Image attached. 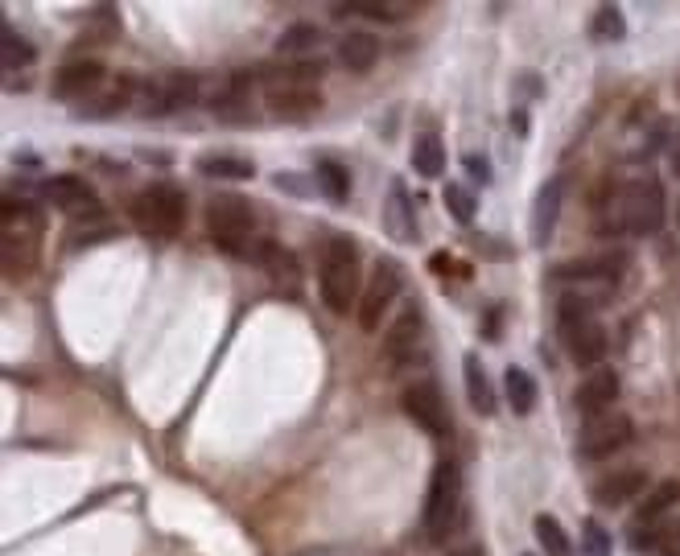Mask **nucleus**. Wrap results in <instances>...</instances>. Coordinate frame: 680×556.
<instances>
[{
  "label": "nucleus",
  "instance_id": "obj_10",
  "mask_svg": "<svg viewBox=\"0 0 680 556\" xmlns=\"http://www.w3.org/2000/svg\"><path fill=\"white\" fill-rule=\"evenodd\" d=\"M400 408L404 416L413 421L417 429H425L429 437H450L454 421H450V408H446V396H441V388L433 384V379H413L404 392H400Z\"/></svg>",
  "mask_w": 680,
  "mask_h": 556
},
{
  "label": "nucleus",
  "instance_id": "obj_13",
  "mask_svg": "<svg viewBox=\"0 0 680 556\" xmlns=\"http://www.w3.org/2000/svg\"><path fill=\"white\" fill-rule=\"evenodd\" d=\"M264 108L277 120H305L322 108V95L314 83H297L289 75H277L264 87Z\"/></svg>",
  "mask_w": 680,
  "mask_h": 556
},
{
  "label": "nucleus",
  "instance_id": "obj_8",
  "mask_svg": "<svg viewBox=\"0 0 680 556\" xmlns=\"http://www.w3.org/2000/svg\"><path fill=\"white\" fill-rule=\"evenodd\" d=\"M198 99V79L178 71V75H157V79H136L132 83V108L145 116H169L178 108H190Z\"/></svg>",
  "mask_w": 680,
  "mask_h": 556
},
{
  "label": "nucleus",
  "instance_id": "obj_20",
  "mask_svg": "<svg viewBox=\"0 0 680 556\" xmlns=\"http://www.w3.org/2000/svg\"><path fill=\"white\" fill-rule=\"evenodd\" d=\"M623 268H627V256H623V252H606V256H594V260L565 264L561 276H569V281H619Z\"/></svg>",
  "mask_w": 680,
  "mask_h": 556
},
{
  "label": "nucleus",
  "instance_id": "obj_29",
  "mask_svg": "<svg viewBox=\"0 0 680 556\" xmlns=\"http://www.w3.org/2000/svg\"><path fill=\"white\" fill-rule=\"evenodd\" d=\"M388 231H392L400 243H417V223H413V211H408L400 186L392 190V202H388Z\"/></svg>",
  "mask_w": 680,
  "mask_h": 556
},
{
  "label": "nucleus",
  "instance_id": "obj_28",
  "mask_svg": "<svg viewBox=\"0 0 680 556\" xmlns=\"http://www.w3.org/2000/svg\"><path fill=\"white\" fill-rule=\"evenodd\" d=\"M198 173H207V178H227V182H240V178H252V161L244 157H198Z\"/></svg>",
  "mask_w": 680,
  "mask_h": 556
},
{
  "label": "nucleus",
  "instance_id": "obj_15",
  "mask_svg": "<svg viewBox=\"0 0 680 556\" xmlns=\"http://www.w3.org/2000/svg\"><path fill=\"white\" fill-rule=\"evenodd\" d=\"M421 338H425V322H421V309L408 301V309L404 314L388 326V334H384V359L388 363H396V367H404V363H413L417 359V351H421Z\"/></svg>",
  "mask_w": 680,
  "mask_h": 556
},
{
  "label": "nucleus",
  "instance_id": "obj_6",
  "mask_svg": "<svg viewBox=\"0 0 680 556\" xmlns=\"http://www.w3.org/2000/svg\"><path fill=\"white\" fill-rule=\"evenodd\" d=\"M458 519H462V474H458V466L446 458V462L433 466L421 524H425V536L441 544V540H450V532L458 528Z\"/></svg>",
  "mask_w": 680,
  "mask_h": 556
},
{
  "label": "nucleus",
  "instance_id": "obj_24",
  "mask_svg": "<svg viewBox=\"0 0 680 556\" xmlns=\"http://www.w3.org/2000/svg\"><path fill=\"white\" fill-rule=\"evenodd\" d=\"M672 503H680V478H664V482H656V486H652L648 495H643L635 524H656V519H660Z\"/></svg>",
  "mask_w": 680,
  "mask_h": 556
},
{
  "label": "nucleus",
  "instance_id": "obj_21",
  "mask_svg": "<svg viewBox=\"0 0 680 556\" xmlns=\"http://www.w3.org/2000/svg\"><path fill=\"white\" fill-rule=\"evenodd\" d=\"M462 375H466V396H470L474 412H479V416H495V388H491L483 363L474 359V355H466L462 359Z\"/></svg>",
  "mask_w": 680,
  "mask_h": 556
},
{
  "label": "nucleus",
  "instance_id": "obj_37",
  "mask_svg": "<svg viewBox=\"0 0 680 556\" xmlns=\"http://www.w3.org/2000/svg\"><path fill=\"white\" fill-rule=\"evenodd\" d=\"M660 552H664V556H680V524L664 532V540H660Z\"/></svg>",
  "mask_w": 680,
  "mask_h": 556
},
{
  "label": "nucleus",
  "instance_id": "obj_35",
  "mask_svg": "<svg viewBox=\"0 0 680 556\" xmlns=\"http://www.w3.org/2000/svg\"><path fill=\"white\" fill-rule=\"evenodd\" d=\"M582 544H586V556H610V536H606V528L598 524V519H586Z\"/></svg>",
  "mask_w": 680,
  "mask_h": 556
},
{
  "label": "nucleus",
  "instance_id": "obj_9",
  "mask_svg": "<svg viewBox=\"0 0 680 556\" xmlns=\"http://www.w3.org/2000/svg\"><path fill=\"white\" fill-rule=\"evenodd\" d=\"M400 289H404V272H400V264H396L392 256H380L376 268H371V281L363 285L359 309H355V318H359V330H363V334H376V326L388 318V309H392V301L400 297Z\"/></svg>",
  "mask_w": 680,
  "mask_h": 556
},
{
  "label": "nucleus",
  "instance_id": "obj_2",
  "mask_svg": "<svg viewBox=\"0 0 680 556\" xmlns=\"http://www.w3.org/2000/svg\"><path fill=\"white\" fill-rule=\"evenodd\" d=\"M318 293H322V301H326L330 314H347V309H359L363 272H359V248H355V239L334 235V239L322 243Z\"/></svg>",
  "mask_w": 680,
  "mask_h": 556
},
{
  "label": "nucleus",
  "instance_id": "obj_27",
  "mask_svg": "<svg viewBox=\"0 0 680 556\" xmlns=\"http://www.w3.org/2000/svg\"><path fill=\"white\" fill-rule=\"evenodd\" d=\"M413 169L425 182H437L441 173H446V149H441L437 136H421V141L413 145Z\"/></svg>",
  "mask_w": 680,
  "mask_h": 556
},
{
  "label": "nucleus",
  "instance_id": "obj_32",
  "mask_svg": "<svg viewBox=\"0 0 680 556\" xmlns=\"http://www.w3.org/2000/svg\"><path fill=\"white\" fill-rule=\"evenodd\" d=\"M441 194H446V206H450V215L466 227V223H474V215H479V206H474V198H470V190L466 186H458V182H446L441 186Z\"/></svg>",
  "mask_w": 680,
  "mask_h": 556
},
{
  "label": "nucleus",
  "instance_id": "obj_40",
  "mask_svg": "<svg viewBox=\"0 0 680 556\" xmlns=\"http://www.w3.org/2000/svg\"><path fill=\"white\" fill-rule=\"evenodd\" d=\"M524 556H532V552H524Z\"/></svg>",
  "mask_w": 680,
  "mask_h": 556
},
{
  "label": "nucleus",
  "instance_id": "obj_39",
  "mask_svg": "<svg viewBox=\"0 0 680 556\" xmlns=\"http://www.w3.org/2000/svg\"><path fill=\"white\" fill-rule=\"evenodd\" d=\"M672 169L680 173V141H676V149H672Z\"/></svg>",
  "mask_w": 680,
  "mask_h": 556
},
{
  "label": "nucleus",
  "instance_id": "obj_34",
  "mask_svg": "<svg viewBox=\"0 0 680 556\" xmlns=\"http://www.w3.org/2000/svg\"><path fill=\"white\" fill-rule=\"evenodd\" d=\"M660 540H664V532H660L656 524H631L627 548H631V552H652V548H660Z\"/></svg>",
  "mask_w": 680,
  "mask_h": 556
},
{
  "label": "nucleus",
  "instance_id": "obj_22",
  "mask_svg": "<svg viewBox=\"0 0 680 556\" xmlns=\"http://www.w3.org/2000/svg\"><path fill=\"white\" fill-rule=\"evenodd\" d=\"M376 58H380V42L371 38V33H347L343 46H338V62H343L347 71H355V75L371 71Z\"/></svg>",
  "mask_w": 680,
  "mask_h": 556
},
{
  "label": "nucleus",
  "instance_id": "obj_5",
  "mask_svg": "<svg viewBox=\"0 0 680 556\" xmlns=\"http://www.w3.org/2000/svg\"><path fill=\"white\" fill-rule=\"evenodd\" d=\"M128 219L136 223V231L169 239L186 227V194L169 182H153L141 194H132L128 202Z\"/></svg>",
  "mask_w": 680,
  "mask_h": 556
},
{
  "label": "nucleus",
  "instance_id": "obj_33",
  "mask_svg": "<svg viewBox=\"0 0 680 556\" xmlns=\"http://www.w3.org/2000/svg\"><path fill=\"white\" fill-rule=\"evenodd\" d=\"M0 62L5 71H21V66L33 62V46H25V38H17L13 29H5V46H0Z\"/></svg>",
  "mask_w": 680,
  "mask_h": 556
},
{
  "label": "nucleus",
  "instance_id": "obj_30",
  "mask_svg": "<svg viewBox=\"0 0 680 556\" xmlns=\"http://www.w3.org/2000/svg\"><path fill=\"white\" fill-rule=\"evenodd\" d=\"M590 33L598 42H623L627 38V21H623V13L615 5H602L594 13V21H590Z\"/></svg>",
  "mask_w": 680,
  "mask_h": 556
},
{
  "label": "nucleus",
  "instance_id": "obj_12",
  "mask_svg": "<svg viewBox=\"0 0 680 556\" xmlns=\"http://www.w3.org/2000/svg\"><path fill=\"white\" fill-rule=\"evenodd\" d=\"M42 198L50 206H62L71 219H83V223H104V206H99L95 190L79 178V173H58V178H46L42 182Z\"/></svg>",
  "mask_w": 680,
  "mask_h": 556
},
{
  "label": "nucleus",
  "instance_id": "obj_16",
  "mask_svg": "<svg viewBox=\"0 0 680 556\" xmlns=\"http://www.w3.org/2000/svg\"><path fill=\"white\" fill-rule=\"evenodd\" d=\"M561 202H565V178L553 173L549 182L536 190V202H532V243L544 248L557 231V219H561Z\"/></svg>",
  "mask_w": 680,
  "mask_h": 556
},
{
  "label": "nucleus",
  "instance_id": "obj_26",
  "mask_svg": "<svg viewBox=\"0 0 680 556\" xmlns=\"http://www.w3.org/2000/svg\"><path fill=\"white\" fill-rule=\"evenodd\" d=\"M314 182L322 186V194H326L330 202H347V198H351V173H347V165H338V161H330V157H322V161L314 165Z\"/></svg>",
  "mask_w": 680,
  "mask_h": 556
},
{
  "label": "nucleus",
  "instance_id": "obj_31",
  "mask_svg": "<svg viewBox=\"0 0 680 556\" xmlns=\"http://www.w3.org/2000/svg\"><path fill=\"white\" fill-rule=\"evenodd\" d=\"M314 42H318V29H314V25H305V21H297V25H289V29L281 33L277 54H310V50H314Z\"/></svg>",
  "mask_w": 680,
  "mask_h": 556
},
{
  "label": "nucleus",
  "instance_id": "obj_7",
  "mask_svg": "<svg viewBox=\"0 0 680 556\" xmlns=\"http://www.w3.org/2000/svg\"><path fill=\"white\" fill-rule=\"evenodd\" d=\"M207 231L211 239L219 243L223 252H235V256H252V231H256V211L252 202L240 198V194H219L211 198L207 206Z\"/></svg>",
  "mask_w": 680,
  "mask_h": 556
},
{
  "label": "nucleus",
  "instance_id": "obj_11",
  "mask_svg": "<svg viewBox=\"0 0 680 556\" xmlns=\"http://www.w3.org/2000/svg\"><path fill=\"white\" fill-rule=\"evenodd\" d=\"M631 433H635L631 416L619 412V408H610V412L586 416L582 433H577V449H582V458H610L631 441Z\"/></svg>",
  "mask_w": 680,
  "mask_h": 556
},
{
  "label": "nucleus",
  "instance_id": "obj_14",
  "mask_svg": "<svg viewBox=\"0 0 680 556\" xmlns=\"http://www.w3.org/2000/svg\"><path fill=\"white\" fill-rule=\"evenodd\" d=\"M252 260L264 268L268 285L277 289L281 297H297V293H301V260H297L289 248H281L277 239L256 243V248H252Z\"/></svg>",
  "mask_w": 680,
  "mask_h": 556
},
{
  "label": "nucleus",
  "instance_id": "obj_4",
  "mask_svg": "<svg viewBox=\"0 0 680 556\" xmlns=\"http://www.w3.org/2000/svg\"><path fill=\"white\" fill-rule=\"evenodd\" d=\"M42 239H38V215L29 211V202L5 198V239H0V268L9 281H25L38 268Z\"/></svg>",
  "mask_w": 680,
  "mask_h": 556
},
{
  "label": "nucleus",
  "instance_id": "obj_3",
  "mask_svg": "<svg viewBox=\"0 0 680 556\" xmlns=\"http://www.w3.org/2000/svg\"><path fill=\"white\" fill-rule=\"evenodd\" d=\"M557 330H561V342L573 363L582 367H598L602 355H606V326L598 318V305L582 293H565L561 297V309H557Z\"/></svg>",
  "mask_w": 680,
  "mask_h": 556
},
{
  "label": "nucleus",
  "instance_id": "obj_23",
  "mask_svg": "<svg viewBox=\"0 0 680 556\" xmlns=\"http://www.w3.org/2000/svg\"><path fill=\"white\" fill-rule=\"evenodd\" d=\"M503 392H507V404H512L516 416H528L536 408V379L524 367H507L503 371Z\"/></svg>",
  "mask_w": 680,
  "mask_h": 556
},
{
  "label": "nucleus",
  "instance_id": "obj_1",
  "mask_svg": "<svg viewBox=\"0 0 680 556\" xmlns=\"http://www.w3.org/2000/svg\"><path fill=\"white\" fill-rule=\"evenodd\" d=\"M668 215V198L664 186L643 173V178H631L623 186H610L606 190V211H598V231L606 235H652L664 227Z\"/></svg>",
  "mask_w": 680,
  "mask_h": 556
},
{
  "label": "nucleus",
  "instance_id": "obj_18",
  "mask_svg": "<svg viewBox=\"0 0 680 556\" xmlns=\"http://www.w3.org/2000/svg\"><path fill=\"white\" fill-rule=\"evenodd\" d=\"M104 79H108V71L99 62H91V58H83V62H66L62 71L54 75V95L58 99H87V95H95L99 87H104Z\"/></svg>",
  "mask_w": 680,
  "mask_h": 556
},
{
  "label": "nucleus",
  "instance_id": "obj_38",
  "mask_svg": "<svg viewBox=\"0 0 680 556\" xmlns=\"http://www.w3.org/2000/svg\"><path fill=\"white\" fill-rule=\"evenodd\" d=\"M450 556H483V548H474V544H462V548H454Z\"/></svg>",
  "mask_w": 680,
  "mask_h": 556
},
{
  "label": "nucleus",
  "instance_id": "obj_19",
  "mask_svg": "<svg viewBox=\"0 0 680 556\" xmlns=\"http://www.w3.org/2000/svg\"><path fill=\"white\" fill-rule=\"evenodd\" d=\"M643 486H648V470H639V466L610 470L602 482H594V503L598 507H627L639 499Z\"/></svg>",
  "mask_w": 680,
  "mask_h": 556
},
{
  "label": "nucleus",
  "instance_id": "obj_17",
  "mask_svg": "<svg viewBox=\"0 0 680 556\" xmlns=\"http://www.w3.org/2000/svg\"><path fill=\"white\" fill-rule=\"evenodd\" d=\"M619 400V375L610 367H594L582 384L573 392V404L582 416H598V412H610V404Z\"/></svg>",
  "mask_w": 680,
  "mask_h": 556
},
{
  "label": "nucleus",
  "instance_id": "obj_36",
  "mask_svg": "<svg viewBox=\"0 0 680 556\" xmlns=\"http://www.w3.org/2000/svg\"><path fill=\"white\" fill-rule=\"evenodd\" d=\"M462 165H466V169H470L479 182H487V178H491V173H487V157H474V153H466V157H462Z\"/></svg>",
  "mask_w": 680,
  "mask_h": 556
},
{
  "label": "nucleus",
  "instance_id": "obj_25",
  "mask_svg": "<svg viewBox=\"0 0 680 556\" xmlns=\"http://www.w3.org/2000/svg\"><path fill=\"white\" fill-rule=\"evenodd\" d=\"M532 528H536V540H540V552H544V556H573V540H569V532L561 528L557 515L540 511Z\"/></svg>",
  "mask_w": 680,
  "mask_h": 556
}]
</instances>
